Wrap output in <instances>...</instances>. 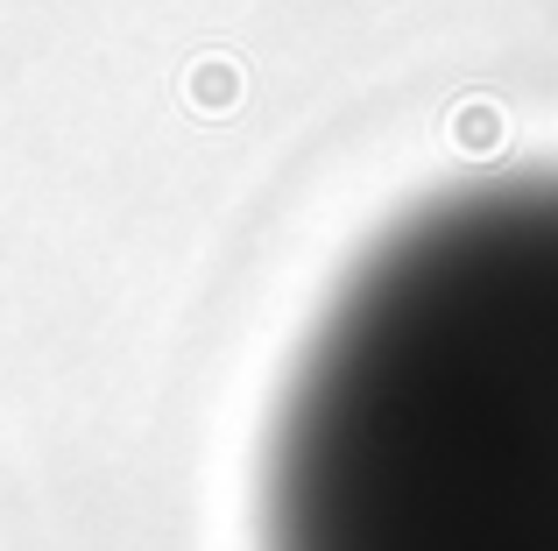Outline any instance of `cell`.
Segmentation results:
<instances>
[{
    "label": "cell",
    "instance_id": "obj_1",
    "mask_svg": "<svg viewBox=\"0 0 558 551\" xmlns=\"http://www.w3.org/2000/svg\"><path fill=\"white\" fill-rule=\"evenodd\" d=\"M262 551H558V170L417 206L283 382Z\"/></svg>",
    "mask_w": 558,
    "mask_h": 551
}]
</instances>
